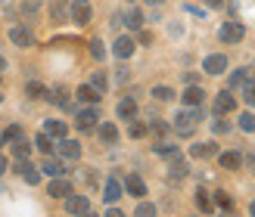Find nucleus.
<instances>
[{
  "label": "nucleus",
  "mask_w": 255,
  "mask_h": 217,
  "mask_svg": "<svg viewBox=\"0 0 255 217\" xmlns=\"http://www.w3.org/2000/svg\"><path fill=\"white\" fill-rule=\"evenodd\" d=\"M196 121H202V106H193V109H184V112H177V118H174V131H177V137H193V131H196Z\"/></svg>",
  "instance_id": "1"
},
{
  "label": "nucleus",
  "mask_w": 255,
  "mask_h": 217,
  "mask_svg": "<svg viewBox=\"0 0 255 217\" xmlns=\"http://www.w3.org/2000/svg\"><path fill=\"white\" fill-rule=\"evenodd\" d=\"M234 109H237V96L231 93V87H227V90H221L218 96H215L212 112H215V115H231Z\"/></svg>",
  "instance_id": "2"
},
{
  "label": "nucleus",
  "mask_w": 255,
  "mask_h": 217,
  "mask_svg": "<svg viewBox=\"0 0 255 217\" xmlns=\"http://www.w3.org/2000/svg\"><path fill=\"white\" fill-rule=\"evenodd\" d=\"M218 37H221L224 44H240V41L246 37V28H243L240 22H224L221 31H218Z\"/></svg>",
  "instance_id": "3"
},
{
  "label": "nucleus",
  "mask_w": 255,
  "mask_h": 217,
  "mask_svg": "<svg viewBox=\"0 0 255 217\" xmlns=\"http://www.w3.org/2000/svg\"><path fill=\"white\" fill-rule=\"evenodd\" d=\"M202 72H209V74H224L227 72V56L224 53H212L202 59Z\"/></svg>",
  "instance_id": "4"
},
{
  "label": "nucleus",
  "mask_w": 255,
  "mask_h": 217,
  "mask_svg": "<svg viewBox=\"0 0 255 217\" xmlns=\"http://www.w3.org/2000/svg\"><path fill=\"white\" fill-rule=\"evenodd\" d=\"M16 171L22 174V180L28 183V186H37V183H41V168H34L31 161H25V158H19V164H16Z\"/></svg>",
  "instance_id": "5"
},
{
  "label": "nucleus",
  "mask_w": 255,
  "mask_h": 217,
  "mask_svg": "<svg viewBox=\"0 0 255 217\" xmlns=\"http://www.w3.org/2000/svg\"><path fill=\"white\" fill-rule=\"evenodd\" d=\"M97 121H100V115H97V109L91 106V109H78V118H75V124H78V131H94L97 127Z\"/></svg>",
  "instance_id": "6"
},
{
  "label": "nucleus",
  "mask_w": 255,
  "mask_h": 217,
  "mask_svg": "<svg viewBox=\"0 0 255 217\" xmlns=\"http://www.w3.org/2000/svg\"><path fill=\"white\" fill-rule=\"evenodd\" d=\"M69 12H72V22H78V25L91 22V3H87V0H72Z\"/></svg>",
  "instance_id": "7"
},
{
  "label": "nucleus",
  "mask_w": 255,
  "mask_h": 217,
  "mask_svg": "<svg viewBox=\"0 0 255 217\" xmlns=\"http://www.w3.org/2000/svg\"><path fill=\"white\" fill-rule=\"evenodd\" d=\"M66 211H69V214H87V211H91V202H87V196L69 193V196H66Z\"/></svg>",
  "instance_id": "8"
},
{
  "label": "nucleus",
  "mask_w": 255,
  "mask_h": 217,
  "mask_svg": "<svg viewBox=\"0 0 255 217\" xmlns=\"http://www.w3.org/2000/svg\"><path fill=\"white\" fill-rule=\"evenodd\" d=\"M47 193L53 196V199H66L69 193H75L72 183L66 180V177H50V186H47Z\"/></svg>",
  "instance_id": "9"
},
{
  "label": "nucleus",
  "mask_w": 255,
  "mask_h": 217,
  "mask_svg": "<svg viewBox=\"0 0 255 217\" xmlns=\"http://www.w3.org/2000/svg\"><path fill=\"white\" fill-rule=\"evenodd\" d=\"M9 41L16 44V47H31L34 44V34L25 28V25H12V28H9Z\"/></svg>",
  "instance_id": "10"
},
{
  "label": "nucleus",
  "mask_w": 255,
  "mask_h": 217,
  "mask_svg": "<svg viewBox=\"0 0 255 217\" xmlns=\"http://www.w3.org/2000/svg\"><path fill=\"white\" fill-rule=\"evenodd\" d=\"M75 96H78V103H84V106H97L100 99H103V93H100L94 84H81V87H78V93H75Z\"/></svg>",
  "instance_id": "11"
},
{
  "label": "nucleus",
  "mask_w": 255,
  "mask_h": 217,
  "mask_svg": "<svg viewBox=\"0 0 255 217\" xmlns=\"http://www.w3.org/2000/svg\"><path fill=\"white\" fill-rule=\"evenodd\" d=\"M125 193L134 196V199H143V196H146V183L140 180L137 174H128V177H125Z\"/></svg>",
  "instance_id": "12"
},
{
  "label": "nucleus",
  "mask_w": 255,
  "mask_h": 217,
  "mask_svg": "<svg viewBox=\"0 0 255 217\" xmlns=\"http://www.w3.org/2000/svg\"><path fill=\"white\" fill-rule=\"evenodd\" d=\"M134 50H137V44L131 41V37H119V41L112 44V53H116L119 59H131V56H134Z\"/></svg>",
  "instance_id": "13"
},
{
  "label": "nucleus",
  "mask_w": 255,
  "mask_h": 217,
  "mask_svg": "<svg viewBox=\"0 0 255 217\" xmlns=\"http://www.w3.org/2000/svg\"><path fill=\"white\" fill-rule=\"evenodd\" d=\"M47 99L50 103H56L59 109H69L72 103H69V87H62V84H56L53 90H47Z\"/></svg>",
  "instance_id": "14"
},
{
  "label": "nucleus",
  "mask_w": 255,
  "mask_h": 217,
  "mask_svg": "<svg viewBox=\"0 0 255 217\" xmlns=\"http://www.w3.org/2000/svg\"><path fill=\"white\" fill-rule=\"evenodd\" d=\"M190 155L193 158H212V155H218V146H215L212 140H206V143H193L190 146Z\"/></svg>",
  "instance_id": "15"
},
{
  "label": "nucleus",
  "mask_w": 255,
  "mask_h": 217,
  "mask_svg": "<svg viewBox=\"0 0 255 217\" xmlns=\"http://www.w3.org/2000/svg\"><path fill=\"white\" fill-rule=\"evenodd\" d=\"M202 96H206V93H202V87H196V84H187V90H184V106H190V109H193V106H202Z\"/></svg>",
  "instance_id": "16"
},
{
  "label": "nucleus",
  "mask_w": 255,
  "mask_h": 217,
  "mask_svg": "<svg viewBox=\"0 0 255 217\" xmlns=\"http://www.w3.org/2000/svg\"><path fill=\"white\" fill-rule=\"evenodd\" d=\"M56 152H59L62 158H78V155H81V146L75 143V140H66V137H62L59 146H56Z\"/></svg>",
  "instance_id": "17"
},
{
  "label": "nucleus",
  "mask_w": 255,
  "mask_h": 217,
  "mask_svg": "<svg viewBox=\"0 0 255 217\" xmlns=\"http://www.w3.org/2000/svg\"><path fill=\"white\" fill-rule=\"evenodd\" d=\"M218 161H221V168H224V171H240V164H243V155H240V152H221Z\"/></svg>",
  "instance_id": "18"
},
{
  "label": "nucleus",
  "mask_w": 255,
  "mask_h": 217,
  "mask_svg": "<svg viewBox=\"0 0 255 217\" xmlns=\"http://www.w3.org/2000/svg\"><path fill=\"white\" fill-rule=\"evenodd\" d=\"M116 112H119V118H122V121H131V118H137V103H134L131 96H125Z\"/></svg>",
  "instance_id": "19"
},
{
  "label": "nucleus",
  "mask_w": 255,
  "mask_h": 217,
  "mask_svg": "<svg viewBox=\"0 0 255 217\" xmlns=\"http://www.w3.org/2000/svg\"><path fill=\"white\" fill-rule=\"evenodd\" d=\"M187 171H190V164H187L184 158H174V161L168 164V177H171V180H184Z\"/></svg>",
  "instance_id": "20"
},
{
  "label": "nucleus",
  "mask_w": 255,
  "mask_h": 217,
  "mask_svg": "<svg viewBox=\"0 0 255 217\" xmlns=\"http://www.w3.org/2000/svg\"><path fill=\"white\" fill-rule=\"evenodd\" d=\"M100 140H103V143H119V131H116V124H112V121H103V124H100Z\"/></svg>",
  "instance_id": "21"
},
{
  "label": "nucleus",
  "mask_w": 255,
  "mask_h": 217,
  "mask_svg": "<svg viewBox=\"0 0 255 217\" xmlns=\"http://www.w3.org/2000/svg\"><path fill=\"white\" fill-rule=\"evenodd\" d=\"M25 96L28 99H47V87L41 81H28L25 84Z\"/></svg>",
  "instance_id": "22"
},
{
  "label": "nucleus",
  "mask_w": 255,
  "mask_h": 217,
  "mask_svg": "<svg viewBox=\"0 0 255 217\" xmlns=\"http://www.w3.org/2000/svg\"><path fill=\"white\" fill-rule=\"evenodd\" d=\"M44 134H50L53 140H62V137H66V124L56 121V118H50V121L44 124Z\"/></svg>",
  "instance_id": "23"
},
{
  "label": "nucleus",
  "mask_w": 255,
  "mask_h": 217,
  "mask_svg": "<svg viewBox=\"0 0 255 217\" xmlns=\"http://www.w3.org/2000/svg\"><path fill=\"white\" fill-rule=\"evenodd\" d=\"M41 174H47V177H66V168H62L59 161H53L47 155V161H44V168H41Z\"/></svg>",
  "instance_id": "24"
},
{
  "label": "nucleus",
  "mask_w": 255,
  "mask_h": 217,
  "mask_svg": "<svg viewBox=\"0 0 255 217\" xmlns=\"http://www.w3.org/2000/svg\"><path fill=\"white\" fill-rule=\"evenodd\" d=\"M34 146L41 149L44 155H53V149H56V146H53V137H50V134H37V137H34Z\"/></svg>",
  "instance_id": "25"
},
{
  "label": "nucleus",
  "mask_w": 255,
  "mask_h": 217,
  "mask_svg": "<svg viewBox=\"0 0 255 217\" xmlns=\"http://www.w3.org/2000/svg\"><path fill=\"white\" fill-rule=\"evenodd\" d=\"M103 193H106V196H103L106 202H116V199L122 196V186H119L116 177H109V180H106V189H103Z\"/></svg>",
  "instance_id": "26"
},
{
  "label": "nucleus",
  "mask_w": 255,
  "mask_h": 217,
  "mask_svg": "<svg viewBox=\"0 0 255 217\" xmlns=\"http://www.w3.org/2000/svg\"><path fill=\"white\" fill-rule=\"evenodd\" d=\"M28 152H31V146H28V140H25V137L12 140V155H16V158H25Z\"/></svg>",
  "instance_id": "27"
},
{
  "label": "nucleus",
  "mask_w": 255,
  "mask_h": 217,
  "mask_svg": "<svg viewBox=\"0 0 255 217\" xmlns=\"http://www.w3.org/2000/svg\"><path fill=\"white\" fill-rule=\"evenodd\" d=\"M240 131L255 134V112H243V115H240Z\"/></svg>",
  "instance_id": "28"
},
{
  "label": "nucleus",
  "mask_w": 255,
  "mask_h": 217,
  "mask_svg": "<svg viewBox=\"0 0 255 217\" xmlns=\"http://www.w3.org/2000/svg\"><path fill=\"white\" fill-rule=\"evenodd\" d=\"M249 74H252L249 69H237V72L231 74V81H227V84H231V87H243V84L249 81Z\"/></svg>",
  "instance_id": "29"
},
{
  "label": "nucleus",
  "mask_w": 255,
  "mask_h": 217,
  "mask_svg": "<svg viewBox=\"0 0 255 217\" xmlns=\"http://www.w3.org/2000/svg\"><path fill=\"white\" fill-rule=\"evenodd\" d=\"M66 12H69V6L62 3V0H56V3L50 6V16H53V22H66Z\"/></svg>",
  "instance_id": "30"
},
{
  "label": "nucleus",
  "mask_w": 255,
  "mask_h": 217,
  "mask_svg": "<svg viewBox=\"0 0 255 217\" xmlns=\"http://www.w3.org/2000/svg\"><path fill=\"white\" fill-rule=\"evenodd\" d=\"M128 28H143V12L140 9H128Z\"/></svg>",
  "instance_id": "31"
},
{
  "label": "nucleus",
  "mask_w": 255,
  "mask_h": 217,
  "mask_svg": "<svg viewBox=\"0 0 255 217\" xmlns=\"http://www.w3.org/2000/svg\"><path fill=\"white\" fill-rule=\"evenodd\" d=\"M128 134H131L134 140H140V137H146V134H149V127H146L143 121H134V118H131V127H128Z\"/></svg>",
  "instance_id": "32"
},
{
  "label": "nucleus",
  "mask_w": 255,
  "mask_h": 217,
  "mask_svg": "<svg viewBox=\"0 0 255 217\" xmlns=\"http://www.w3.org/2000/svg\"><path fill=\"white\" fill-rule=\"evenodd\" d=\"M196 208H199V211H212V208H215L206 189H199V193H196Z\"/></svg>",
  "instance_id": "33"
},
{
  "label": "nucleus",
  "mask_w": 255,
  "mask_h": 217,
  "mask_svg": "<svg viewBox=\"0 0 255 217\" xmlns=\"http://www.w3.org/2000/svg\"><path fill=\"white\" fill-rule=\"evenodd\" d=\"M243 103L255 109V81H246L243 84Z\"/></svg>",
  "instance_id": "34"
},
{
  "label": "nucleus",
  "mask_w": 255,
  "mask_h": 217,
  "mask_svg": "<svg viewBox=\"0 0 255 217\" xmlns=\"http://www.w3.org/2000/svg\"><path fill=\"white\" fill-rule=\"evenodd\" d=\"M22 137V127H16V124H12V127H6V131H3V137H0V143H12V140H19Z\"/></svg>",
  "instance_id": "35"
},
{
  "label": "nucleus",
  "mask_w": 255,
  "mask_h": 217,
  "mask_svg": "<svg viewBox=\"0 0 255 217\" xmlns=\"http://www.w3.org/2000/svg\"><path fill=\"white\" fill-rule=\"evenodd\" d=\"M152 96L162 99V103H168V99H174V90L171 87H152Z\"/></svg>",
  "instance_id": "36"
},
{
  "label": "nucleus",
  "mask_w": 255,
  "mask_h": 217,
  "mask_svg": "<svg viewBox=\"0 0 255 217\" xmlns=\"http://www.w3.org/2000/svg\"><path fill=\"white\" fill-rule=\"evenodd\" d=\"M134 214H137V217H152V214H156V205H152V202H140Z\"/></svg>",
  "instance_id": "37"
},
{
  "label": "nucleus",
  "mask_w": 255,
  "mask_h": 217,
  "mask_svg": "<svg viewBox=\"0 0 255 217\" xmlns=\"http://www.w3.org/2000/svg\"><path fill=\"white\" fill-rule=\"evenodd\" d=\"M212 131H215V134H227V131H231V124L224 121V115H215V121H212Z\"/></svg>",
  "instance_id": "38"
},
{
  "label": "nucleus",
  "mask_w": 255,
  "mask_h": 217,
  "mask_svg": "<svg viewBox=\"0 0 255 217\" xmlns=\"http://www.w3.org/2000/svg\"><path fill=\"white\" fill-rule=\"evenodd\" d=\"M91 53H94V59H103V56H106L103 41H91Z\"/></svg>",
  "instance_id": "39"
},
{
  "label": "nucleus",
  "mask_w": 255,
  "mask_h": 217,
  "mask_svg": "<svg viewBox=\"0 0 255 217\" xmlns=\"http://www.w3.org/2000/svg\"><path fill=\"white\" fill-rule=\"evenodd\" d=\"M91 84L97 87L100 93H103V90H106V74H103V72H94V81H91Z\"/></svg>",
  "instance_id": "40"
},
{
  "label": "nucleus",
  "mask_w": 255,
  "mask_h": 217,
  "mask_svg": "<svg viewBox=\"0 0 255 217\" xmlns=\"http://www.w3.org/2000/svg\"><path fill=\"white\" fill-rule=\"evenodd\" d=\"M215 202H218L221 208H227V211L234 208V202H231V196H227V193H215Z\"/></svg>",
  "instance_id": "41"
},
{
  "label": "nucleus",
  "mask_w": 255,
  "mask_h": 217,
  "mask_svg": "<svg viewBox=\"0 0 255 217\" xmlns=\"http://www.w3.org/2000/svg\"><path fill=\"white\" fill-rule=\"evenodd\" d=\"M156 152H159V155H177V149H174L171 143H159V146H156Z\"/></svg>",
  "instance_id": "42"
},
{
  "label": "nucleus",
  "mask_w": 255,
  "mask_h": 217,
  "mask_svg": "<svg viewBox=\"0 0 255 217\" xmlns=\"http://www.w3.org/2000/svg\"><path fill=\"white\" fill-rule=\"evenodd\" d=\"M149 131L162 137V134H168V124H165V121H152V124H149Z\"/></svg>",
  "instance_id": "43"
},
{
  "label": "nucleus",
  "mask_w": 255,
  "mask_h": 217,
  "mask_svg": "<svg viewBox=\"0 0 255 217\" xmlns=\"http://www.w3.org/2000/svg\"><path fill=\"white\" fill-rule=\"evenodd\" d=\"M3 171H6V158L0 155V177H3Z\"/></svg>",
  "instance_id": "44"
},
{
  "label": "nucleus",
  "mask_w": 255,
  "mask_h": 217,
  "mask_svg": "<svg viewBox=\"0 0 255 217\" xmlns=\"http://www.w3.org/2000/svg\"><path fill=\"white\" fill-rule=\"evenodd\" d=\"M206 3H209V6H221V3H224V0H206Z\"/></svg>",
  "instance_id": "45"
},
{
  "label": "nucleus",
  "mask_w": 255,
  "mask_h": 217,
  "mask_svg": "<svg viewBox=\"0 0 255 217\" xmlns=\"http://www.w3.org/2000/svg\"><path fill=\"white\" fill-rule=\"evenodd\" d=\"M146 3H149V6H159V3H165V0H146Z\"/></svg>",
  "instance_id": "46"
},
{
  "label": "nucleus",
  "mask_w": 255,
  "mask_h": 217,
  "mask_svg": "<svg viewBox=\"0 0 255 217\" xmlns=\"http://www.w3.org/2000/svg\"><path fill=\"white\" fill-rule=\"evenodd\" d=\"M3 69H6V59H3V56H0V72H3Z\"/></svg>",
  "instance_id": "47"
},
{
  "label": "nucleus",
  "mask_w": 255,
  "mask_h": 217,
  "mask_svg": "<svg viewBox=\"0 0 255 217\" xmlns=\"http://www.w3.org/2000/svg\"><path fill=\"white\" fill-rule=\"evenodd\" d=\"M249 211H252V214H255V199H252V205H249Z\"/></svg>",
  "instance_id": "48"
},
{
  "label": "nucleus",
  "mask_w": 255,
  "mask_h": 217,
  "mask_svg": "<svg viewBox=\"0 0 255 217\" xmlns=\"http://www.w3.org/2000/svg\"><path fill=\"white\" fill-rule=\"evenodd\" d=\"M249 164H252V168H255V158H249Z\"/></svg>",
  "instance_id": "49"
},
{
  "label": "nucleus",
  "mask_w": 255,
  "mask_h": 217,
  "mask_svg": "<svg viewBox=\"0 0 255 217\" xmlns=\"http://www.w3.org/2000/svg\"><path fill=\"white\" fill-rule=\"evenodd\" d=\"M0 99H3V96H0Z\"/></svg>",
  "instance_id": "50"
},
{
  "label": "nucleus",
  "mask_w": 255,
  "mask_h": 217,
  "mask_svg": "<svg viewBox=\"0 0 255 217\" xmlns=\"http://www.w3.org/2000/svg\"><path fill=\"white\" fill-rule=\"evenodd\" d=\"M0 81H3V78H0Z\"/></svg>",
  "instance_id": "51"
}]
</instances>
